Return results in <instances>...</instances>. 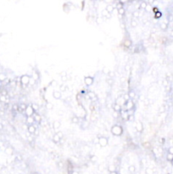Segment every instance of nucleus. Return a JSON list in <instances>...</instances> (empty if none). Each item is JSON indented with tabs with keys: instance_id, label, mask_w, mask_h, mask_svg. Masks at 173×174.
<instances>
[{
	"instance_id": "nucleus-3",
	"label": "nucleus",
	"mask_w": 173,
	"mask_h": 174,
	"mask_svg": "<svg viewBox=\"0 0 173 174\" xmlns=\"http://www.w3.org/2000/svg\"><path fill=\"white\" fill-rule=\"evenodd\" d=\"M94 77L91 76H85V78H84V83H85L87 86H91L92 84L94 83Z\"/></svg>"
},
{
	"instance_id": "nucleus-34",
	"label": "nucleus",
	"mask_w": 173,
	"mask_h": 174,
	"mask_svg": "<svg viewBox=\"0 0 173 174\" xmlns=\"http://www.w3.org/2000/svg\"><path fill=\"white\" fill-rule=\"evenodd\" d=\"M26 107H27V106H26L25 104H21V110H25L26 109Z\"/></svg>"
},
{
	"instance_id": "nucleus-1",
	"label": "nucleus",
	"mask_w": 173,
	"mask_h": 174,
	"mask_svg": "<svg viewBox=\"0 0 173 174\" xmlns=\"http://www.w3.org/2000/svg\"><path fill=\"white\" fill-rule=\"evenodd\" d=\"M123 132L122 127L119 126V125H115L111 127V133L115 136H120L121 135Z\"/></svg>"
},
{
	"instance_id": "nucleus-5",
	"label": "nucleus",
	"mask_w": 173,
	"mask_h": 174,
	"mask_svg": "<svg viewBox=\"0 0 173 174\" xmlns=\"http://www.w3.org/2000/svg\"><path fill=\"white\" fill-rule=\"evenodd\" d=\"M25 115L27 116H33V114L35 113V110L33 109V107L31 105H29L26 107V109L25 110Z\"/></svg>"
},
{
	"instance_id": "nucleus-11",
	"label": "nucleus",
	"mask_w": 173,
	"mask_h": 174,
	"mask_svg": "<svg viewBox=\"0 0 173 174\" xmlns=\"http://www.w3.org/2000/svg\"><path fill=\"white\" fill-rule=\"evenodd\" d=\"M27 130H28L29 133H31V134H33V133H35V132H36V127H34L33 125H29L28 128H27Z\"/></svg>"
},
{
	"instance_id": "nucleus-41",
	"label": "nucleus",
	"mask_w": 173,
	"mask_h": 174,
	"mask_svg": "<svg viewBox=\"0 0 173 174\" xmlns=\"http://www.w3.org/2000/svg\"><path fill=\"white\" fill-rule=\"evenodd\" d=\"M160 12H157V13H156V15H155V16H156V17H159V16H160Z\"/></svg>"
},
{
	"instance_id": "nucleus-4",
	"label": "nucleus",
	"mask_w": 173,
	"mask_h": 174,
	"mask_svg": "<svg viewBox=\"0 0 173 174\" xmlns=\"http://www.w3.org/2000/svg\"><path fill=\"white\" fill-rule=\"evenodd\" d=\"M125 107H126V110H133L134 108V103L132 99H130L128 101L125 102Z\"/></svg>"
},
{
	"instance_id": "nucleus-13",
	"label": "nucleus",
	"mask_w": 173,
	"mask_h": 174,
	"mask_svg": "<svg viewBox=\"0 0 173 174\" xmlns=\"http://www.w3.org/2000/svg\"><path fill=\"white\" fill-rule=\"evenodd\" d=\"M27 122L29 123V125H33V123H34V118H33V116H27Z\"/></svg>"
},
{
	"instance_id": "nucleus-32",
	"label": "nucleus",
	"mask_w": 173,
	"mask_h": 174,
	"mask_svg": "<svg viewBox=\"0 0 173 174\" xmlns=\"http://www.w3.org/2000/svg\"><path fill=\"white\" fill-rule=\"evenodd\" d=\"M35 82H36V81H35V80L33 79V77H32V78L30 79V82H29V83L32 84V85H33V84H35Z\"/></svg>"
},
{
	"instance_id": "nucleus-2",
	"label": "nucleus",
	"mask_w": 173,
	"mask_h": 174,
	"mask_svg": "<svg viewBox=\"0 0 173 174\" xmlns=\"http://www.w3.org/2000/svg\"><path fill=\"white\" fill-rule=\"evenodd\" d=\"M108 138H106L105 136H101L98 137V144L100 145L101 147H105L108 145Z\"/></svg>"
},
{
	"instance_id": "nucleus-23",
	"label": "nucleus",
	"mask_w": 173,
	"mask_h": 174,
	"mask_svg": "<svg viewBox=\"0 0 173 174\" xmlns=\"http://www.w3.org/2000/svg\"><path fill=\"white\" fill-rule=\"evenodd\" d=\"M60 127V123L59 122H54V129H57V128H59Z\"/></svg>"
},
{
	"instance_id": "nucleus-27",
	"label": "nucleus",
	"mask_w": 173,
	"mask_h": 174,
	"mask_svg": "<svg viewBox=\"0 0 173 174\" xmlns=\"http://www.w3.org/2000/svg\"><path fill=\"white\" fill-rule=\"evenodd\" d=\"M118 14H120V15H124L125 14V9L124 8H122V9H120V10H118Z\"/></svg>"
},
{
	"instance_id": "nucleus-28",
	"label": "nucleus",
	"mask_w": 173,
	"mask_h": 174,
	"mask_svg": "<svg viewBox=\"0 0 173 174\" xmlns=\"http://www.w3.org/2000/svg\"><path fill=\"white\" fill-rule=\"evenodd\" d=\"M115 7L117 8V10H120V9H122L123 8V4L121 3V2H119V3H117V4H116V6Z\"/></svg>"
},
{
	"instance_id": "nucleus-37",
	"label": "nucleus",
	"mask_w": 173,
	"mask_h": 174,
	"mask_svg": "<svg viewBox=\"0 0 173 174\" xmlns=\"http://www.w3.org/2000/svg\"><path fill=\"white\" fill-rule=\"evenodd\" d=\"M94 144H98V137H97V138L94 139Z\"/></svg>"
},
{
	"instance_id": "nucleus-9",
	"label": "nucleus",
	"mask_w": 173,
	"mask_h": 174,
	"mask_svg": "<svg viewBox=\"0 0 173 174\" xmlns=\"http://www.w3.org/2000/svg\"><path fill=\"white\" fill-rule=\"evenodd\" d=\"M33 116V118H34V121H35L36 122H37V123L41 122V120H42V118H41V116H40L39 114H37V113H34Z\"/></svg>"
},
{
	"instance_id": "nucleus-22",
	"label": "nucleus",
	"mask_w": 173,
	"mask_h": 174,
	"mask_svg": "<svg viewBox=\"0 0 173 174\" xmlns=\"http://www.w3.org/2000/svg\"><path fill=\"white\" fill-rule=\"evenodd\" d=\"M123 99H124V101L126 102L128 101V100H130L131 99H130L129 95H128V94H126V95H124V96H123Z\"/></svg>"
},
{
	"instance_id": "nucleus-16",
	"label": "nucleus",
	"mask_w": 173,
	"mask_h": 174,
	"mask_svg": "<svg viewBox=\"0 0 173 174\" xmlns=\"http://www.w3.org/2000/svg\"><path fill=\"white\" fill-rule=\"evenodd\" d=\"M128 95H129L130 99H133L135 96H136V94H135V92L133 90L129 91V93H128Z\"/></svg>"
},
{
	"instance_id": "nucleus-25",
	"label": "nucleus",
	"mask_w": 173,
	"mask_h": 174,
	"mask_svg": "<svg viewBox=\"0 0 173 174\" xmlns=\"http://www.w3.org/2000/svg\"><path fill=\"white\" fill-rule=\"evenodd\" d=\"M131 25H132L133 27H136V26L137 25V21H134V20H133V21H131Z\"/></svg>"
},
{
	"instance_id": "nucleus-31",
	"label": "nucleus",
	"mask_w": 173,
	"mask_h": 174,
	"mask_svg": "<svg viewBox=\"0 0 173 174\" xmlns=\"http://www.w3.org/2000/svg\"><path fill=\"white\" fill-rule=\"evenodd\" d=\"M102 14H103V15H105V16H107V15H109V12L106 10V9H105V10L102 11Z\"/></svg>"
},
{
	"instance_id": "nucleus-45",
	"label": "nucleus",
	"mask_w": 173,
	"mask_h": 174,
	"mask_svg": "<svg viewBox=\"0 0 173 174\" xmlns=\"http://www.w3.org/2000/svg\"><path fill=\"white\" fill-rule=\"evenodd\" d=\"M14 110H17L18 109V106H17V105H14Z\"/></svg>"
},
{
	"instance_id": "nucleus-44",
	"label": "nucleus",
	"mask_w": 173,
	"mask_h": 174,
	"mask_svg": "<svg viewBox=\"0 0 173 174\" xmlns=\"http://www.w3.org/2000/svg\"><path fill=\"white\" fill-rule=\"evenodd\" d=\"M129 69H130L129 65H126V70H129Z\"/></svg>"
},
{
	"instance_id": "nucleus-36",
	"label": "nucleus",
	"mask_w": 173,
	"mask_h": 174,
	"mask_svg": "<svg viewBox=\"0 0 173 174\" xmlns=\"http://www.w3.org/2000/svg\"><path fill=\"white\" fill-rule=\"evenodd\" d=\"M109 169L111 171V172H114V171H115V167H114V166H110Z\"/></svg>"
},
{
	"instance_id": "nucleus-46",
	"label": "nucleus",
	"mask_w": 173,
	"mask_h": 174,
	"mask_svg": "<svg viewBox=\"0 0 173 174\" xmlns=\"http://www.w3.org/2000/svg\"><path fill=\"white\" fill-rule=\"evenodd\" d=\"M153 10H154V11H157V10H157V8H154V9H153Z\"/></svg>"
},
{
	"instance_id": "nucleus-35",
	"label": "nucleus",
	"mask_w": 173,
	"mask_h": 174,
	"mask_svg": "<svg viewBox=\"0 0 173 174\" xmlns=\"http://www.w3.org/2000/svg\"><path fill=\"white\" fill-rule=\"evenodd\" d=\"M57 135L60 137V138H61L62 137H63V133H62V132H58Z\"/></svg>"
},
{
	"instance_id": "nucleus-29",
	"label": "nucleus",
	"mask_w": 173,
	"mask_h": 174,
	"mask_svg": "<svg viewBox=\"0 0 173 174\" xmlns=\"http://www.w3.org/2000/svg\"><path fill=\"white\" fill-rule=\"evenodd\" d=\"M88 97H89V98L90 99H93L94 97V96H95V94H94V93H93V92H89V93H88Z\"/></svg>"
},
{
	"instance_id": "nucleus-20",
	"label": "nucleus",
	"mask_w": 173,
	"mask_h": 174,
	"mask_svg": "<svg viewBox=\"0 0 173 174\" xmlns=\"http://www.w3.org/2000/svg\"><path fill=\"white\" fill-rule=\"evenodd\" d=\"M66 85L65 84H62L60 86V92H64V91L66 90Z\"/></svg>"
},
{
	"instance_id": "nucleus-14",
	"label": "nucleus",
	"mask_w": 173,
	"mask_h": 174,
	"mask_svg": "<svg viewBox=\"0 0 173 174\" xmlns=\"http://www.w3.org/2000/svg\"><path fill=\"white\" fill-rule=\"evenodd\" d=\"M114 6L113 5H111V4H109V5H107V7H106V10L108 11L109 13H112L113 12V10H114Z\"/></svg>"
},
{
	"instance_id": "nucleus-30",
	"label": "nucleus",
	"mask_w": 173,
	"mask_h": 174,
	"mask_svg": "<svg viewBox=\"0 0 173 174\" xmlns=\"http://www.w3.org/2000/svg\"><path fill=\"white\" fill-rule=\"evenodd\" d=\"M133 15L134 17H136V18L139 17V13H138V11H134L133 13Z\"/></svg>"
},
{
	"instance_id": "nucleus-12",
	"label": "nucleus",
	"mask_w": 173,
	"mask_h": 174,
	"mask_svg": "<svg viewBox=\"0 0 173 174\" xmlns=\"http://www.w3.org/2000/svg\"><path fill=\"white\" fill-rule=\"evenodd\" d=\"M121 116L122 117V119L124 120H127L128 121V113H127V110H123L121 112Z\"/></svg>"
},
{
	"instance_id": "nucleus-7",
	"label": "nucleus",
	"mask_w": 173,
	"mask_h": 174,
	"mask_svg": "<svg viewBox=\"0 0 173 174\" xmlns=\"http://www.w3.org/2000/svg\"><path fill=\"white\" fill-rule=\"evenodd\" d=\"M113 108L115 112H121V105H120L119 103H115V105H113Z\"/></svg>"
},
{
	"instance_id": "nucleus-39",
	"label": "nucleus",
	"mask_w": 173,
	"mask_h": 174,
	"mask_svg": "<svg viewBox=\"0 0 173 174\" xmlns=\"http://www.w3.org/2000/svg\"><path fill=\"white\" fill-rule=\"evenodd\" d=\"M66 76V72H61L60 73V76Z\"/></svg>"
},
{
	"instance_id": "nucleus-19",
	"label": "nucleus",
	"mask_w": 173,
	"mask_h": 174,
	"mask_svg": "<svg viewBox=\"0 0 173 174\" xmlns=\"http://www.w3.org/2000/svg\"><path fill=\"white\" fill-rule=\"evenodd\" d=\"M131 44H132V42H131L130 40H126V41L124 42V45L127 48L130 47V46H131Z\"/></svg>"
},
{
	"instance_id": "nucleus-47",
	"label": "nucleus",
	"mask_w": 173,
	"mask_h": 174,
	"mask_svg": "<svg viewBox=\"0 0 173 174\" xmlns=\"http://www.w3.org/2000/svg\"><path fill=\"white\" fill-rule=\"evenodd\" d=\"M111 174H116V173H115V172H112V173H111Z\"/></svg>"
},
{
	"instance_id": "nucleus-26",
	"label": "nucleus",
	"mask_w": 173,
	"mask_h": 174,
	"mask_svg": "<svg viewBox=\"0 0 173 174\" xmlns=\"http://www.w3.org/2000/svg\"><path fill=\"white\" fill-rule=\"evenodd\" d=\"M32 107H33V109L34 110H37L39 109V106L37 105V104H33V105H31Z\"/></svg>"
},
{
	"instance_id": "nucleus-33",
	"label": "nucleus",
	"mask_w": 173,
	"mask_h": 174,
	"mask_svg": "<svg viewBox=\"0 0 173 174\" xmlns=\"http://www.w3.org/2000/svg\"><path fill=\"white\" fill-rule=\"evenodd\" d=\"M133 120H134V115L128 116V121H133Z\"/></svg>"
},
{
	"instance_id": "nucleus-38",
	"label": "nucleus",
	"mask_w": 173,
	"mask_h": 174,
	"mask_svg": "<svg viewBox=\"0 0 173 174\" xmlns=\"http://www.w3.org/2000/svg\"><path fill=\"white\" fill-rule=\"evenodd\" d=\"M129 170L131 171V172H133V171L135 170V167H134L133 166H131V167H129Z\"/></svg>"
},
{
	"instance_id": "nucleus-43",
	"label": "nucleus",
	"mask_w": 173,
	"mask_h": 174,
	"mask_svg": "<svg viewBox=\"0 0 173 174\" xmlns=\"http://www.w3.org/2000/svg\"><path fill=\"white\" fill-rule=\"evenodd\" d=\"M29 141H33V138H32V137H31V136H30V137H29Z\"/></svg>"
},
{
	"instance_id": "nucleus-24",
	"label": "nucleus",
	"mask_w": 173,
	"mask_h": 174,
	"mask_svg": "<svg viewBox=\"0 0 173 174\" xmlns=\"http://www.w3.org/2000/svg\"><path fill=\"white\" fill-rule=\"evenodd\" d=\"M72 122H74V123H77V122H79V119H78V117H77V116H73V117H72Z\"/></svg>"
},
{
	"instance_id": "nucleus-17",
	"label": "nucleus",
	"mask_w": 173,
	"mask_h": 174,
	"mask_svg": "<svg viewBox=\"0 0 173 174\" xmlns=\"http://www.w3.org/2000/svg\"><path fill=\"white\" fill-rule=\"evenodd\" d=\"M33 78L35 80V81H37V80L39 79V75L37 74V72H33Z\"/></svg>"
},
{
	"instance_id": "nucleus-42",
	"label": "nucleus",
	"mask_w": 173,
	"mask_h": 174,
	"mask_svg": "<svg viewBox=\"0 0 173 174\" xmlns=\"http://www.w3.org/2000/svg\"><path fill=\"white\" fill-rule=\"evenodd\" d=\"M67 79V78H66V76H62V80H63V81H65V80Z\"/></svg>"
},
{
	"instance_id": "nucleus-10",
	"label": "nucleus",
	"mask_w": 173,
	"mask_h": 174,
	"mask_svg": "<svg viewBox=\"0 0 173 174\" xmlns=\"http://www.w3.org/2000/svg\"><path fill=\"white\" fill-rule=\"evenodd\" d=\"M136 129H137V132H142L143 129H144V126H143V123L141 122H137L136 123Z\"/></svg>"
},
{
	"instance_id": "nucleus-15",
	"label": "nucleus",
	"mask_w": 173,
	"mask_h": 174,
	"mask_svg": "<svg viewBox=\"0 0 173 174\" xmlns=\"http://www.w3.org/2000/svg\"><path fill=\"white\" fill-rule=\"evenodd\" d=\"M53 141H54V143H59V142L60 141V138L58 136L57 133H55V134L53 136Z\"/></svg>"
},
{
	"instance_id": "nucleus-18",
	"label": "nucleus",
	"mask_w": 173,
	"mask_h": 174,
	"mask_svg": "<svg viewBox=\"0 0 173 174\" xmlns=\"http://www.w3.org/2000/svg\"><path fill=\"white\" fill-rule=\"evenodd\" d=\"M53 107H54V105H53V104H51L50 102H47L46 103V108L47 109H53Z\"/></svg>"
},
{
	"instance_id": "nucleus-8",
	"label": "nucleus",
	"mask_w": 173,
	"mask_h": 174,
	"mask_svg": "<svg viewBox=\"0 0 173 174\" xmlns=\"http://www.w3.org/2000/svg\"><path fill=\"white\" fill-rule=\"evenodd\" d=\"M53 97L55 99H60L61 98V92L60 91H54L53 93Z\"/></svg>"
},
{
	"instance_id": "nucleus-40",
	"label": "nucleus",
	"mask_w": 173,
	"mask_h": 174,
	"mask_svg": "<svg viewBox=\"0 0 173 174\" xmlns=\"http://www.w3.org/2000/svg\"><path fill=\"white\" fill-rule=\"evenodd\" d=\"M107 82H108V84H110V85H111L112 82H113V81H112V79H109L108 81H107Z\"/></svg>"
},
{
	"instance_id": "nucleus-6",
	"label": "nucleus",
	"mask_w": 173,
	"mask_h": 174,
	"mask_svg": "<svg viewBox=\"0 0 173 174\" xmlns=\"http://www.w3.org/2000/svg\"><path fill=\"white\" fill-rule=\"evenodd\" d=\"M30 76L28 75H23L21 78V82L23 85H27L29 84V82H30Z\"/></svg>"
},
{
	"instance_id": "nucleus-21",
	"label": "nucleus",
	"mask_w": 173,
	"mask_h": 174,
	"mask_svg": "<svg viewBox=\"0 0 173 174\" xmlns=\"http://www.w3.org/2000/svg\"><path fill=\"white\" fill-rule=\"evenodd\" d=\"M140 7L142 8V9H146V7H147V3H146L145 1H143V2H141Z\"/></svg>"
}]
</instances>
